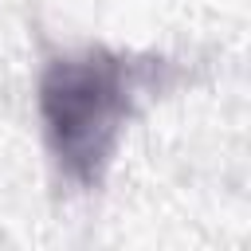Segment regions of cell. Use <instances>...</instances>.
<instances>
[{"label": "cell", "mask_w": 251, "mask_h": 251, "mask_svg": "<svg viewBox=\"0 0 251 251\" xmlns=\"http://www.w3.org/2000/svg\"><path fill=\"white\" fill-rule=\"evenodd\" d=\"M173 75L169 59L86 47L51 55L39 71V126L59 176L75 188H98L137 102Z\"/></svg>", "instance_id": "1"}]
</instances>
